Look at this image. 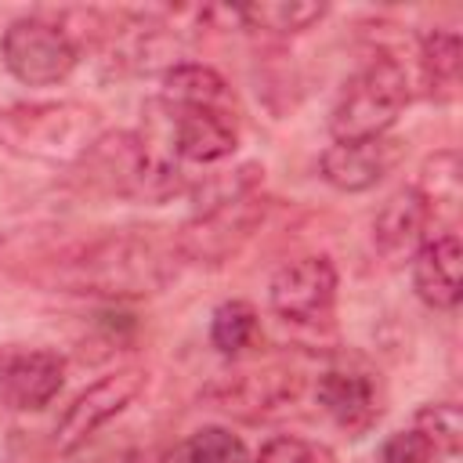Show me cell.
I'll use <instances>...</instances> for the list:
<instances>
[{"label": "cell", "mask_w": 463, "mask_h": 463, "mask_svg": "<svg viewBox=\"0 0 463 463\" xmlns=\"http://www.w3.org/2000/svg\"><path fill=\"white\" fill-rule=\"evenodd\" d=\"M177 260L174 235H159L156 228H109L47 260L40 282L101 300H141L170 286Z\"/></svg>", "instance_id": "6da1fadb"}, {"label": "cell", "mask_w": 463, "mask_h": 463, "mask_svg": "<svg viewBox=\"0 0 463 463\" xmlns=\"http://www.w3.org/2000/svg\"><path fill=\"white\" fill-rule=\"evenodd\" d=\"M76 166L94 192L134 203H166L184 188L181 159L163 137L148 130H101V137L83 152Z\"/></svg>", "instance_id": "7a4b0ae2"}, {"label": "cell", "mask_w": 463, "mask_h": 463, "mask_svg": "<svg viewBox=\"0 0 463 463\" xmlns=\"http://www.w3.org/2000/svg\"><path fill=\"white\" fill-rule=\"evenodd\" d=\"M101 137V112L83 101H18L0 109V145L40 163H80Z\"/></svg>", "instance_id": "3957f363"}, {"label": "cell", "mask_w": 463, "mask_h": 463, "mask_svg": "<svg viewBox=\"0 0 463 463\" xmlns=\"http://www.w3.org/2000/svg\"><path fill=\"white\" fill-rule=\"evenodd\" d=\"M409 98L412 90H409L405 65L391 54L369 58L347 76V83L333 101V112H329L333 141H362V137L391 134Z\"/></svg>", "instance_id": "277c9868"}, {"label": "cell", "mask_w": 463, "mask_h": 463, "mask_svg": "<svg viewBox=\"0 0 463 463\" xmlns=\"http://www.w3.org/2000/svg\"><path fill=\"white\" fill-rule=\"evenodd\" d=\"M0 61L22 87H54L80 65V43L61 22L25 14L4 29Z\"/></svg>", "instance_id": "5b68a950"}, {"label": "cell", "mask_w": 463, "mask_h": 463, "mask_svg": "<svg viewBox=\"0 0 463 463\" xmlns=\"http://www.w3.org/2000/svg\"><path fill=\"white\" fill-rule=\"evenodd\" d=\"M156 137L170 145L181 163H221L239 148V112L206 109V105H163L159 98L148 105V127Z\"/></svg>", "instance_id": "8992f818"}, {"label": "cell", "mask_w": 463, "mask_h": 463, "mask_svg": "<svg viewBox=\"0 0 463 463\" xmlns=\"http://www.w3.org/2000/svg\"><path fill=\"white\" fill-rule=\"evenodd\" d=\"M260 213H264L260 192H246V195H232V199L192 206V217L174 232L181 260L224 264L253 235Z\"/></svg>", "instance_id": "52a82bcc"}, {"label": "cell", "mask_w": 463, "mask_h": 463, "mask_svg": "<svg viewBox=\"0 0 463 463\" xmlns=\"http://www.w3.org/2000/svg\"><path fill=\"white\" fill-rule=\"evenodd\" d=\"M141 387H145V369L141 365H119V369L98 376L58 416V423H54V452L58 456L80 452L109 420H116L141 394Z\"/></svg>", "instance_id": "ba28073f"}, {"label": "cell", "mask_w": 463, "mask_h": 463, "mask_svg": "<svg viewBox=\"0 0 463 463\" xmlns=\"http://www.w3.org/2000/svg\"><path fill=\"white\" fill-rule=\"evenodd\" d=\"M336 268L326 253H304L286 260L268 282L271 311L289 326H318L336 304Z\"/></svg>", "instance_id": "9c48e42d"}, {"label": "cell", "mask_w": 463, "mask_h": 463, "mask_svg": "<svg viewBox=\"0 0 463 463\" xmlns=\"http://www.w3.org/2000/svg\"><path fill=\"white\" fill-rule=\"evenodd\" d=\"M304 391V376L289 365H253V369H239L217 383L206 387V402L213 409H221L224 416L257 423L268 420L275 412H282L286 405H293Z\"/></svg>", "instance_id": "30bf717a"}, {"label": "cell", "mask_w": 463, "mask_h": 463, "mask_svg": "<svg viewBox=\"0 0 463 463\" xmlns=\"http://www.w3.org/2000/svg\"><path fill=\"white\" fill-rule=\"evenodd\" d=\"M405 156L402 137H362V141H333L318 156V174L336 192H369L376 188Z\"/></svg>", "instance_id": "8fae6325"}, {"label": "cell", "mask_w": 463, "mask_h": 463, "mask_svg": "<svg viewBox=\"0 0 463 463\" xmlns=\"http://www.w3.org/2000/svg\"><path fill=\"white\" fill-rule=\"evenodd\" d=\"M430 206L427 199L416 192V184H405L398 192H391L380 210L373 213V250L387 260V264H405L416 257V250L427 242L430 232Z\"/></svg>", "instance_id": "7c38bea8"}, {"label": "cell", "mask_w": 463, "mask_h": 463, "mask_svg": "<svg viewBox=\"0 0 463 463\" xmlns=\"http://www.w3.org/2000/svg\"><path fill=\"white\" fill-rule=\"evenodd\" d=\"M315 402L318 409L351 438L365 434L376 420H380V387L373 380V373L365 369H351V365H336L326 369L318 376L315 387Z\"/></svg>", "instance_id": "4fadbf2b"}, {"label": "cell", "mask_w": 463, "mask_h": 463, "mask_svg": "<svg viewBox=\"0 0 463 463\" xmlns=\"http://www.w3.org/2000/svg\"><path fill=\"white\" fill-rule=\"evenodd\" d=\"M61 383H65V362L47 347L18 351L0 365V398L14 412H36L51 405Z\"/></svg>", "instance_id": "5bb4252c"}, {"label": "cell", "mask_w": 463, "mask_h": 463, "mask_svg": "<svg viewBox=\"0 0 463 463\" xmlns=\"http://www.w3.org/2000/svg\"><path fill=\"white\" fill-rule=\"evenodd\" d=\"M459 268L463 246L456 232L427 235V242L412 257V289L434 311H452L459 304Z\"/></svg>", "instance_id": "9a60e30c"}, {"label": "cell", "mask_w": 463, "mask_h": 463, "mask_svg": "<svg viewBox=\"0 0 463 463\" xmlns=\"http://www.w3.org/2000/svg\"><path fill=\"white\" fill-rule=\"evenodd\" d=\"M159 101L163 105H206V109H228L239 112L235 90L228 87V80L203 65V61H177L163 72V87H159Z\"/></svg>", "instance_id": "2e32d148"}, {"label": "cell", "mask_w": 463, "mask_h": 463, "mask_svg": "<svg viewBox=\"0 0 463 463\" xmlns=\"http://www.w3.org/2000/svg\"><path fill=\"white\" fill-rule=\"evenodd\" d=\"M420 76L427 98L452 101L459 90V36L452 29H430L420 36Z\"/></svg>", "instance_id": "e0dca14e"}, {"label": "cell", "mask_w": 463, "mask_h": 463, "mask_svg": "<svg viewBox=\"0 0 463 463\" xmlns=\"http://www.w3.org/2000/svg\"><path fill=\"white\" fill-rule=\"evenodd\" d=\"M322 14H326V4H307V0H260L232 11V18H239L246 29L268 33V36L304 33L315 22H322Z\"/></svg>", "instance_id": "ac0fdd59"}, {"label": "cell", "mask_w": 463, "mask_h": 463, "mask_svg": "<svg viewBox=\"0 0 463 463\" xmlns=\"http://www.w3.org/2000/svg\"><path fill=\"white\" fill-rule=\"evenodd\" d=\"M409 430L420 434V441L427 445L430 459H456L459 456V445H463V416H459V405H452V402H430V405L416 409Z\"/></svg>", "instance_id": "d6986e66"}, {"label": "cell", "mask_w": 463, "mask_h": 463, "mask_svg": "<svg viewBox=\"0 0 463 463\" xmlns=\"http://www.w3.org/2000/svg\"><path fill=\"white\" fill-rule=\"evenodd\" d=\"M257 333H260V318H257L253 304H246V300H224L210 315V344L228 358L253 347Z\"/></svg>", "instance_id": "ffe728a7"}, {"label": "cell", "mask_w": 463, "mask_h": 463, "mask_svg": "<svg viewBox=\"0 0 463 463\" xmlns=\"http://www.w3.org/2000/svg\"><path fill=\"white\" fill-rule=\"evenodd\" d=\"M177 456L181 463H246V445L228 427H199Z\"/></svg>", "instance_id": "44dd1931"}, {"label": "cell", "mask_w": 463, "mask_h": 463, "mask_svg": "<svg viewBox=\"0 0 463 463\" xmlns=\"http://www.w3.org/2000/svg\"><path fill=\"white\" fill-rule=\"evenodd\" d=\"M416 192L427 199L430 213L438 217V210L445 206H456L459 199V159L456 152H438L423 163V174L416 181Z\"/></svg>", "instance_id": "7402d4cb"}, {"label": "cell", "mask_w": 463, "mask_h": 463, "mask_svg": "<svg viewBox=\"0 0 463 463\" xmlns=\"http://www.w3.org/2000/svg\"><path fill=\"white\" fill-rule=\"evenodd\" d=\"M253 463H340L336 452L322 441L297 438V434H275L260 445Z\"/></svg>", "instance_id": "603a6c76"}, {"label": "cell", "mask_w": 463, "mask_h": 463, "mask_svg": "<svg viewBox=\"0 0 463 463\" xmlns=\"http://www.w3.org/2000/svg\"><path fill=\"white\" fill-rule=\"evenodd\" d=\"M380 463H434L416 430H398L380 445Z\"/></svg>", "instance_id": "cb8c5ba5"}, {"label": "cell", "mask_w": 463, "mask_h": 463, "mask_svg": "<svg viewBox=\"0 0 463 463\" xmlns=\"http://www.w3.org/2000/svg\"><path fill=\"white\" fill-rule=\"evenodd\" d=\"M80 463H148V459L137 449H112V452H94V456H87Z\"/></svg>", "instance_id": "d4e9b609"}]
</instances>
